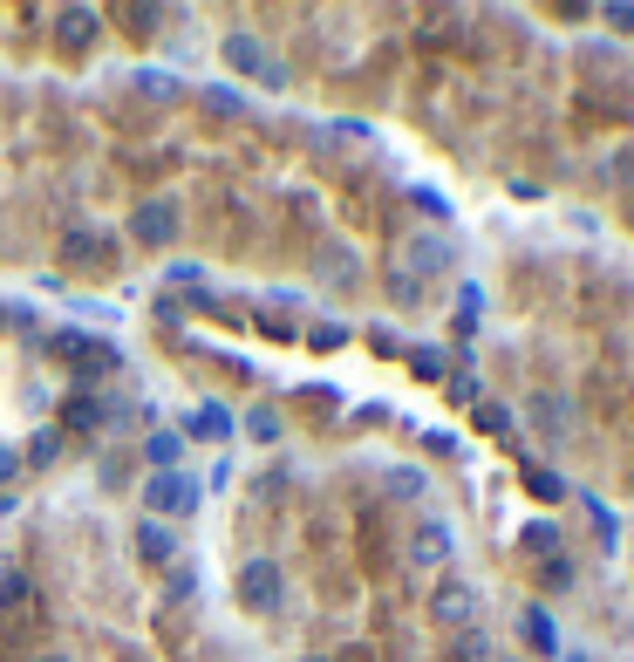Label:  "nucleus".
<instances>
[{
  "label": "nucleus",
  "instance_id": "nucleus-26",
  "mask_svg": "<svg viewBox=\"0 0 634 662\" xmlns=\"http://www.w3.org/2000/svg\"><path fill=\"white\" fill-rule=\"evenodd\" d=\"M369 342H375V355H403V335H396V328H382V321L369 328Z\"/></svg>",
  "mask_w": 634,
  "mask_h": 662
},
{
  "label": "nucleus",
  "instance_id": "nucleus-24",
  "mask_svg": "<svg viewBox=\"0 0 634 662\" xmlns=\"http://www.w3.org/2000/svg\"><path fill=\"white\" fill-rule=\"evenodd\" d=\"M457 662H491V642H485V635H471V628H464V642H457Z\"/></svg>",
  "mask_w": 634,
  "mask_h": 662
},
{
  "label": "nucleus",
  "instance_id": "nucleus-10",
  "mask_svg": "<svg viewBox=\"0 0 634 662\" xmlns=\"http://www.w3.org/2000/svg\"><path fill=\"white\" fill-rule=\"evenodd\" d=\"M137 553H144L150 567H171V560H178V533H171L164 519H144V526H137Z\"/></svg>",
  "mask_w": 634,
  "mask_h": 662
},
{
  "label": "nucleus",
  "instance_id": "nucleus-33",
  "mask_svg": "<svg viewBox=\"0 0 634 662\" xmlns=\"http://www.w3.org/2000/svg\"><path fill=\"white\" fill-rule=\"evenodd\" d=\"M14 465H21V451H14V444H0V485L14 478Z\"/></svg>",
  "mask_w": 634,
  "mask_h": 662
},
{
  "label": "nucleus",
  "instance_id": "nucleus-1",
  "mask_svg": "<svg viewBox=\"0 0 634 662\" xmlns=\"http://www.w3.org/2000/svg\"><path fill=\"white\" fill-rule=\"evenodd\" d=\"M144 506H150V519H185V512H198V485H191L185 471H150Z\"/></svg>",
  "mask_w": 634,
  "mask_h": 662
},
{
  "label": "nucleus",
  "instance_id": "nucleus-13",
  "mask_svg": "<svg viewBox=\"0 0 634 662\" xmlns=\"http://www.w3.org/2000/svg\"><path fill=\"white\" fill-rule=\"evenodd\" d=\"M96 28H103V14H96V7H62V14H55V35L69 41V48L96 41Z\"/></svg>",
  "mask_w": 634,
  "mask_h": 662
},
{
  "label": "nucleus",
  "instance_id": "nucleus-4",
  "mask_svg": "<svg viewBox=\"0 0 634 662\" xmlns=\"http://www.w3.org/2000/svg\"><path fill=\"white\" fill-rule=\"evenodd\" d=\"M430 615H437V628H471V615H478V587L444 581V587H437V601H430Z\"/></svg>",
  "mask_w": 634,
  "mask_h": 662
},
{
  "label": "nucleus",
  "instance_id": "nucleus-5",
  "mask_svg": "<svg viewBox=\"0 0 634 662\" xmlns=\"http://www.w3.org/2000/svg\"><path fill=\"white\" fill-rule=\"evenodd\" d=\"M403 253H410V273H416V280H430V273H450V260H457L444 233H416Z\"/></svg>",
  "mask_w": 634,
  "mask_h": 662
},
{
  "label": "nucleus",
  "instance_id": "nucleus-35",
  "mask_svg": "<svg viewBox=\"0 0 634 662\" xmlns=\"http://www.w3.org/2000/svg\"><path fill=\"white\" fill-rule=\"evenodd\" d=\"M491 662H512V656H491Z\"/></svg>",
  "mask_w": 634,
  "mask_h": 662
},
{
  "label": "nucleus",
  "instance_id": "nucleus-21",
  "mask_svg": "<svg viewBox=\"0 0 634 662\" xmlns=\"http://www.w3.org/2000/svg\"><path fill=\"white\" fill-rule=\"evenodd\" d=\"M389 294H396V301H416V294H423V280H416L410 267H389Z\"/></svg>",
  "mask_w": 634,
  "mask_h": 662
},
{
  "label": "nucleus",
  "instance_id": "nucleus-31",
  "mask_svg": "<svg viewBox=\"0 0 634 662\" xmlns=\"http://www.w3.org/2000/svg\"><path fill=\"white\" fill-rule=\"evenodd\" d=\"M532 492H539V499H560L566 485H560V478H553V471H532Z\"/></svg>",
  "mask_w": 634,
  "mask_h": 662
},
{
  "label": "nucleus",
  "instance_id": "nucleus-18",
  "mask_svg": "<svg viewBox=\"0 0 634 662\" xmlns=\"http://www.w3.org/2000/svg\"><path fill=\"white\" fill-rule=\"evenodd\" d=\"M389 499H423V471L396 465V471H389Z\"/></svg>",
  "mask_w": 634,
  "mask_h": 662
},
{
  "label": "nucleus",
  "instance_id": "nucleus-8",
  "mask_svg": "<svg viewBox=\"0 0 634 662\" xmlns=\"http://www.w3.org/2000/svg\"><path fill=\"white\" fill-rule=\"evenodd\" d=\"M525 410H532V424L546 430V437H566V430H573V403H566L560 390H539Z\"/></svg>",
  "mask_w": 634,
  "mask_h": 662
},
{
  "label": "nucleus",
  "instance_id": "nucleus-30",
  "mask_svg": "<svg viewBox=\"0 0 634 662\" xmlns=\"http://www.w3.org/2000/svg\"><path fill=\"white\" fill-rule=\"evenodd\" d=\"M307 342H314V349H341V342H348V328H335V321H328V328H314Z\"/></svg>",
  "mask_w": 634,
  "mask_h": 662
},
{
  "label": "nucleus",
  "instance_id": "nucleus-22",
  "mask_svg": "<svg viewBox=\"0 0 634 662\" xmlns=\"http://www.w3.org/2000/svg\"><path fill=\"white\" fill-rule=\"evenodd\" d=\"M246 430H253L260 444H280V417H273V410H253V417H246Z\"/></svg>",
  "mask_w": 634,
  "mask_h": 662
},
{
  "label": "nucleus",
  "instance_id": "nucleus-23",
  "mask_svg": "<svg viewBox=\"0 0 634 662\" xmlns=\"http://www.w3.org/2000/svg\"><path fill=\"white\" fill-rule=\"evenodd\" d=\"M525 546H532V553H560V526H553V519H546V526H532Z\"/></svg>",
  "mask_w": 634,
  "mask_h": 662
},
{
  "label": "nucleus",
  "instance_id": "nucleus-15",
  "mask_svg": "<svg viewBox=\"0 0 634 662\" xmlns=\"http://www.w3.org/2000/svg\"><path fill=\"white\" fill-rule=\"evenodd\" d=\"M198 103H205L212 117H239V110H246V96H239L232 82H205V96H198Z\"/></svg>",
  "mask_w": 634,
  "mask_h": 662
},
{
  "label": "nucleus",
  "instance_id": "nucleus-9",
  "mask_svg": "<svg viewBox=\"0 0 634 662\" xmlns=\"http://www.w3.org/2000/svg\"><path fill=\"white\" fill-rule=\"evenodd\" d=\"M519 628H525V642H532V656L560 662V622H553L546 608H525V615H519Z\"/></svg>",
  "mask_w": 634,
  "mask_h": 662
},
{
  "label": "nucleus",
  "instance_id": "nucleus-14",
  "mask_svg": "<svg viewBox=\"0 0 634 662\" xmlns=\"http://www.w3.org/2000/svg\"><path fill=\"white\" fill-rule=\"evenodd\" d=\"M178 458H185V430H150L144 437V465L178 471Z\"/></svg>",
  "mask_w": 634,
  "mask_h": 662
},
{
  "label": "nucleus",
  "instance_id": "nucleus-2",
  "mask_svg": "<svg viewBox=\"0 0 634 662\" xmlns=\"http://www.w3.org/2000/svg\"><path fill=\"white\" fill-rule=\"evenodd\" d=\"M239 601H246L253 615H273V608H280V567H273V560H246V567H239Z\"/></svg>",
  "mask_w": 634,
  "mask_h": 662
},
{
  "label": "nucleus",
  "instance_id": "nucleus-6",
  "mask_svg": "<svg viewBox=\"0 0 634 662\" xmlns=\"http://www.w3.org/2000/svg\"><path fill=\"white\" fill-rule=\"evenodd\" d=\"M198 437V444H225L232 437V410L225 403H191V417H185V444Z\"/></svg>",
  "mask_w": 634,
  "mask_h": 662
},
{
  "label": "nucleus",
  "instance_id": "nucleus-29",
  "mask_svg": "<svg viewBox=\"0 0 634 662\" xmlns=\"http://www.w3.org/2000/svg\"><path fill=\"white\" fill-rule=\"evenodd\" d=\"M478 424H485V430H498V437H512V417H505L498 403H485V410H478Z\"/></svg>",
  "mask_w": 634,
  "mask_h": 662
},
{
  "label": "nucleus",
  "instance_id": "nucleus-17",
  "mask_svg": "<svg viewBox=\"0 0 634 662\" xmlns=\"http://www.w3.org/2000/svg\"><path fill=\"white\" fill-rule=\"evenodd\" d=\"M21 458H28V465H55V458H62V430H35Z\"/></svg>",
  "mask_w": 634,
  "mask_h": 662
},
{
  "label": "nucleus",
  "instance_id": "nucleus-32",
  "mask_svg": "<svg viewBox=\"0 0 634 662\" xmlns=\"http://www.w3.org/2000/svg\"><path fill=\"white\" fill-rule=\"evenodd\" d=\"M600 21L607 28H634V7H600Z\"/></svg>",
  "mask_w": 634,
  "mask_h": 662
},
{
  "label": "nucleus",
  "instance_id": "nucleus-19",
  "mask_svg": "<svg viewBox=\"0 0 634 662\" xmlns=\"http://www.w3.org/2000/svg\"><path fill=\"white\" fill-rule=\"evenodd\" d=\"M410 198H416V212H423V219H450V198H444V192H430V185H416Z\"/></svg>",
  "mask_w": 634,
  "mask_h": 662
},
{
  "label": "nucleus",
  "instance_id": "nucleus-12",
  "mask_svg": "<svg viewBox=\"0 0 634 662\" xmlns=\"http://www.w3.org/2000/svg\"><path fill=\"white\" fill-rule=\"evenodd\" d=\"M225 62L246 69V76H260V82H266V69H273V55H266L253 35H225Z\"/></svg>",
  "mask_w": 634,
  "mask_h": 662
},
{
  "label": "nucleus",
  "instance_id": "nucleus-25",
  "mask_svg": "<svg viewBox=\"0 0 634 662\" xmlns=\"http://www.w3.org/2000/svg\"><path fill=\"white\" fill-rule=\"evenodd\" d=\"M191 587H198V574H191V567H171V587H164V601H191Z\"/></svg>",
  "mask_w": 634,
  "mask_h": 662
},
{
  "label": "nucleus",
  "instance_id": "nucleus-27",
  "mask_svg": "<svg viewBox=\"0 0 634 662\" xmlns=\"http://www.w3.org/2000/svg\"><path fill=\"white\" fill-rule=\"evenodd\" d=\"M546 587H573V560H566V553L546 560Z\"/></svg>",
  "mask_w": 634,
  "mask_h": 662
},
{
  "label": "nucleus",
  "instance_id": "nucleus-11",
  "mask_svg": "<svg viewBox=\"0 0 634 662\" xmlns=\"http://www.w3.org/2000/svg\"><path fill=\"white\" fill-rule=\"evenodd\" d=\"M62 417H69L75 430H96V424H116V403H103V396H89V390H75L69 403H62Z\"/></svg>",
  "mask_w": 634,
  "mask_h": 662
},
{
  "label": "nucleus",
  "instance_id": "nucleus-16",
  "mask_svg": "<svg viewBox=\"0 0 634 662\" xmlns=\"http://www.w3.org/2000/svg\"><path fill=\"white\" fill-rule=\"evenodd\" d=\"M62 246H69V260H96V253H116V239H110V233L96 239V233H82V226H75Z\"/></svg>",
  "mask_w": 634,
  "mask_h": 662
},
{
  "label": "nucleus",
  "instance_id": "nucleus-7",
  "mask_svg": "<svg viewBox=\"0 0 634 662\" xmlns=\"http://www.w3.org/2000/svg\"><path fill=\"white\" fill-rule=\"evenodd\" d=\"M130 233L144 239V246H164V239L178 233V212H171V205H157V198H150V205H137V212H130Z\"/></svg>",
  "mask_w": 634,
  "mask_h": 662
},
{
  "label": "nucleus",
  "instance_id": "nucleus-3",
  "mask_svg": "<svg viewBox=\"0 0 634 662\" xmlns=\"http://www.w3.org/2000/svg\"><path fill=\"white\" fill-rule=\"evenodd\" d=\"M450 553H457V533H450L444 519H423V526L410 533V567H423V574H430V567H444Z\"/></svg>",
  "mask_w": 634,
  "mask_h": 662
},
{
  "label": "nucleus",
  "instance_id": "nucleus-34",
  "mask_svg": "<svg viewBox=\"0 0 634 662\" xmlns=\"http://www.w3.org/2000/svg\"><path fill=\"white\" fill-rule=\"evenodd\" d=\"M560 662H587V656H560Z\"/></svg>",
  "mask_w": 634,
  "mask_h": 662
},
{
  "label": "nucleus",
  "instance_id": "nucleus-20",
  "mask_svg": "<svg viewBox=\"0 0 634 662\" xmlns=\"http://www.w3.org/2000/svg\"><path fill=\"white\" fill-rule=\"evenodd\" d=\"M21 601H28V574L7 567V574H0V608H21Z\"/></svg>",
  "mask_w": 634,
  "mask_h": 662
},
{
  "label": "nucleus",
  "instance_id": "nucleus-28",
  "mask_svg": "<svg viewBox=\"0 0 634 662\" xmlns=\"http://www.w3.org/2000/svg\"><path fill=\"white\" fill-rule=\"evenodd\" d=\"M410 362H416V376H437L444 369V349H410Z\"/></svg>",
  "mask_w": 634,
  "mask_h": 662
}]
</instances>
